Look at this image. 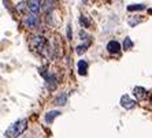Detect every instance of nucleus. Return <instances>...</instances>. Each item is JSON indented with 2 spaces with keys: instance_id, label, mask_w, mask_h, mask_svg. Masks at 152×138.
Here are the masks:
<instances>
[{
  "instance_id": "5",
  "label": "nucleus",
  "mask_w": 152,
  "mask_h": 138,
  "mask_svg": "<svg viewBox=\"0 0 152 138\" xmlns=\"http://www.w3.org/2000/svg\"><path fill=\"white\" fill-rule=\"evenodd\" d=\"M40 4L41 3L37 1V0H30V1H28V8L32 11L33 14H37V12L40 11V7H41Z\"/></svg>"
},
{
  "instance_id": "10",
  "label": "nucleus",
  "mask_w": 152,
  "mask_h": 138,
  "mask_svg": "<svg viewBox=\"0 0 152 138\" xmlns=\"http://www.w3.org/2000/svg\"><path fill=\"white\" fill-rule=\"evenodd\" d=\"M66 103H67V93H62V94H59L56 99H55V101H53L55 105H64Z\"/></svg>"
},
{
  "instance_id": "3",
  "label": "nucleus",
  "mask_w": 152,
  "mask_h": 138,
  "mask_svg": "<svg viewBox=\"0 0 152 138\" xmlns=\"http://www.w3.org/2000/svg\"><path fill=\"white\" fill-rule=\"evenodd\" d=\"M121 105L124 107V108H126V110H130V108H133L136 105V103L127 94H124L121 97Z\"/></svg>"
},
{
  "instance_id": "15",
  "label": "nucleus",
  "mask_w": 152,
  "mask_h": 138,
  "mask_svg": "<svg viewBox=\"0 0 152 138\" xmlns=\"http://www.w3.org/2000/svg\"><path fill=\"white\" fill-rule=\"evenodd\" d=\"M80 22H81V25H84V28H88V26H89V21L84 17V15L80 18Z\"/></svg>"
},
{
  "instance_id": "2",
  "label": "nucleus",
  "mask_w": 152,
  "mask_h": 138,
  "mask_svg": "<svg viewBox=\"0 0 152 138\" xmlns=\"http://www.w3.org/2000/svg\"><path fill=\"white\" fill-rule=\"evenodd\" d=\"M30 45H32V48H34V49L41 51L42 48L47 45V40L44 38L42 36H34L33 40L30 41Z\"/></svg>"
},
{
  "instance_id": "4",
  "label": "nucleus",
  "mask_w": 152,
  "mask_h": 138,
  "mask_svg": "<svg viewBox=\"0 0 152 138\" xmlns=\"http://www.w3.org/2000/svg\"><path fill=\"white\" fill-rule=\"evenodd\" d=\"M119 49H121V44L118 41H115V40H113V41L107 44V51L110 53H118Z\"/></svg>"
},
{
  "instance_id": "7",
  "label": "nucleus",
  "mask_w": 152,
  "mask_h": 138,
  "mask_svg": "<svg viewBox=\"0 0 152 138\" xmlns=\"http://www.w3.org/2000/svg\"><path fill=\"white\" fill-rule=\"evenodd\" d=\"M47 88L50 89V90H53V89H56V85H58V82H56V78H55V75H47Z\"/></svg>"
},
{
  "instance_id": "8",
  "label": "nucleus",
  "mask_w": 152,
  "mask_h": 138,
  "mask_svg": "<svg viewBox=\"0 0 152 138\" xmlns=\"http://www.w3.org/2000/svg\"><path fill=\"white\" fill-rule=\"evenodd\" d=\"M23 23H25V26H29V28H32V26H34L36 23H37V17H36L34 14L28 15V17L25 18Z\"/></svg>"
},
{
  "instance_id": "9",
  "label": "nucleus",
  "mask_w": 152,
  "mask_h": 138,
  "mask_svg": "<svg viewBox=\"0 0 152 138\" xmlns=\"http://www.w3.org/2000/svg\"><path fill=\"white\" fill-rule=\"evenodd\" d=\"M86 73H88V63L85 60H80L78 62V74L86 75Z\"/></svg>"
},
{
  "instance_id": "12",
  "label": "nucleus",
  "mask_w": 152,
  "mask_h": 138,
  "mask_svg": "<svg viewBox=\"0 0 152 138\" xmlns=\"http://www.w3.org/2000/svg\"><path fill=\"white\" fill-rule=\"evenodd\" d=\"M124 48L126 51H129V49H132L133 48V41L130 40V37H126L125 38V41H124Z\"/></svg>"
},
{
  "instance_id": "14",
  "label": "nucleus",
  "mask_w": 152,
  "mask_h": 138,
  "mask_svg": "<svg viewBox=\"0 0 152 138\" xmlns=\"http://www.w3.org/2000/svg\"><path fill=\"white\" fill-rule=\"evenodd\" d=\"M86 48H88V44H82V45H78L77 46V53L78 55H82V53L85 52V51H86Z\"/></svg>"
},
{
  "instance_id": "6",
  "label": "nucleus",
  "mask_w": 152,
  "mask_h": 138,
  "mask_svg": "<svg viewBox=\"0 0 152 138\" xmlns=\"http://www.w3.org/2000/svg\"><path fill=\"white\" fill-rule=\"evenodd\" d=\"M134 97L137 100H144L145 97H147V90H145L144 88H141V86H137V88H134Z\"/></svg>"
},
{
  "instance_id": "1",
  "label": "nucleus",
  "mask_w": 152,
  "mask_h": 138,
  "mask_svg": "<svg viewBox=\"0 0 152 138\" xmlns=\"http://www.w3.org/2000/svg\"><path fill=\"white\" fill-rule=\"evenodd\" d=\"M26 126H28V121H26V119H21V121H18L17 123L12 124V127H11L10 130L12 131L14 135H19L26 130Z\"/></svg>"
},
{
  "instance_id": "17",
  "label": "nucleus",
  "mask_w": 152,
  "mask_h": 138,
  "mask_svg": "<svg viewBox=\"0 0 152 138\" xmlns=\"http://www.w3.org/2000/svg\"><path fill=\"white\" fill-rule=\"evenodd\" d=\"M148 12H149V14H152V10H148Z\"/></svg>"
},
{
  "instance_id": "16",
  "label": "nucleus",
  "mask_w": 152,
  "mask_h": 138,
  "mask_svg": "<svg viewBox=\"0 0 152 138\" xmlns=\"http://www.w3.org/2000/svg\"><path fill=\"white\" fill-rule=\"evenodd\" d=\"M80 37H81L82 40H85V38H86V34H85V33L81 30V32H80Z\"/></svg>"
},
{
  "instance_id": "13",
  "label": "nucleus",
  "mask_w": 152,
  "mask_h": 138,
  "mask_svg": "<svg viewBox=\"0 0 152 138\" xmlns=\"http://www.w3.org/2000/svg\"><path fill=\"white\" fill-rule=\"evenodd\" d=\"M144 8H145L144 4H134V6H129L127 10L129 11H136V10H144Z\"/></svg>"
},
{
  "instance_id": "11",
  "label": "nucleus",
  "mask_w": 152,
  "mask_h": 138,
  "mask_svg": "<svg viewBox=\"0 0 152 138\" xmlns=\"http://www.w3.org/2000/svg\"><path fill=\"white\" fill-rule=\"evenodd\" d=\"M59 115H60V111H48V112L45 113V121L48 122V123H52L53 119L58 118Z\"/></svg>"
}]
</instances>
